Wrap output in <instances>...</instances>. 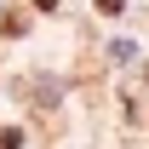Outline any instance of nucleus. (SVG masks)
<instances>
[{"label":"nucleus","instance_id":"2","mask_svg":"<svg viewBox=\"0 0 149 149\" xmlns=\"http://www.w3.org/2000/svg\"><path fill=\"white\" fill-rule=\"evenodd\" d=\"M35 6H40V12H52V6H57V0H35Z\"/></svg>","mask_w":149,"mask_h":149},{"label":"nucleus","instance_id":"1","mask_svg":"<svg viewBox=\"0 0 149 149\" xmlns=\"http://www.w3.org/2000/svg\"><path fill=\"white\" fill-rule=\"evenodd\" d=\"M120 6H126V0H97V12H103V17H115Z\"/></svg>","mask_w":149,"mask_h":149}]
</instances>
